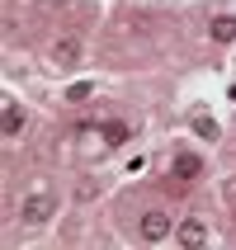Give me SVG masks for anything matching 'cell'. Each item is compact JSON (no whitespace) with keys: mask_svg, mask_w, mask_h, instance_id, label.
<instances>
[{"mask_svg":"<svg viewBox=\"0 0 236 250\" xmlns=\"http://www.w3.org/2000/svg\"><path fill=\"white\" fill-rule=\"evenodd\" d=\"M208 33H213V42H236V14H217L208 24Z\"/></svg>","mask_w":236,"mask_h":250,"instance_id":"cell-7","label":"cell"},{"mask_svg":"<svg viewBox=\"0 0 236 250\" xmlns=\"http://www.w3.org/2000/svg\"><path fill=\"white\" fill-rule=\"evenodd\" d=\"M137 227H142V241H166L170 236V212L166 208H147Z\"/></svg>","mask_w":236,"mask_h":250,"instance_id":"cell-2","label":"cell"},{"mask_svg":"<svg viewBox=\"0 0 236 250\" xmlns=\"http://www.w3.org/2000/svg\"><path fill=\"white\" fill-rule=\"evenodd\" d=\"M24 123H28V113L19 109V104H5V109H0V132H5V137H19Z\"/></svg>","mask_w":236,"mask_h":250,"instance_id":"cell-5","label":"cell"},{"mask_svg":"<svg viewBox=\"0 0 236 250\" xmlns=\"http://www.w3.org/2000/svg\"><path fill=\"white\" fill-rule=\"evenodd\" d=\"M57 217V198L47 194V189H33V194H24L19 198V222H28V227H43V222H52Z\"/></svg>","mask_w":236,"mask_h":250,"instance_id":"cell-1","label":"cell"},{"mask_svg":"<svg viewBox=\"0 0 236 250\" xmlns=\"http://www.w3.org/2000/svg\"><path fill=\"white\" fill-rule=\"evenodd\" d=\"M104 137L118 146V142H128V137H132V127H128V123H104Z\"/></svg>","mask_w":236,"mask_h":250,"instance_id":"cell-9","label":"cell"},{"mask_svg":"<svg viewBox=\"0 0 236 250\" xmlns=\"http://www.w3.org/2000/svg\"><path fill=\"white\" fill-rule=\"evenodd\" d=\"M194 132H198V137H203V142H217V132H222V127L213 123L208 113H198V118H194Z\"/></svg>","mask_w":236,"mask_h":250,"instance_id":"cell-8","label":"cell"},{"mask_svg":"<svg viewBox=\"0 0 236 250\" xmlns=\"http://www.w3.org/2000/svg\"><path fill=\"white\" fill-rule=\"evenodd\" d=\"M90 90H95V85L76 81V85H71V90H66V99H71V104H81V99H90Z\"/></svg>","mask_w":236,"mask_h":250,"instance_id":"cell-10","label":"cell"},{"mask_svg":"<svg viewBox=\"0 0 236 250\" xmlns=\"http://www.w3.org/2000/svg\"><path fill=\"white\" fill-rule=\"evenodd\" d=\"M198 175H203V161H198L194 151H180V156H175V166H170V180L189 184V180H198Z\"/></svg>","mask_w":236,"mask_h":250,"instance_id":"cell-4","label":"cell"},{"mask_svg":"<svg viewBox=\"0 0 236 250\" xmlns=\"http://www.w3.org/2000/svg\"><path fill=\"white\" fill-rule=\"evenodd\" d=\"M81 62V42L76 38H57L52 42V66H76Z\"/></svg>","mask_w":236,"mask_h":250,"instance_id":"cell-6","label":"cell"},{"mask_svg":"<svg viewBox=\"0 0 236 250\" xmlns=\"http://www.w3.org/2000/svg\"><path fill=\"white\" fill-rule=\"evenodd\" d=\"M175 241H180L184 250L208 246V227H203V217H184V222H180V231H175Z\"/></svg>","mask_w":236,"mask_h":250,"instance_id":"cell-3","label":"cell"},{"mask_svg":"<svg viewBox=\"0 0 236 250\" xmlns=\"http://www.w3.org/2000/svg\"><path fill=\"white\" fill-rule=\"evenodd\" d=\"M43 5H47V10H52V5H66V0H43Z\"/></svg>","mask_w":236,"mask_h":250,"instance_id":"cell-11","label":"cell"}]
</instances>
